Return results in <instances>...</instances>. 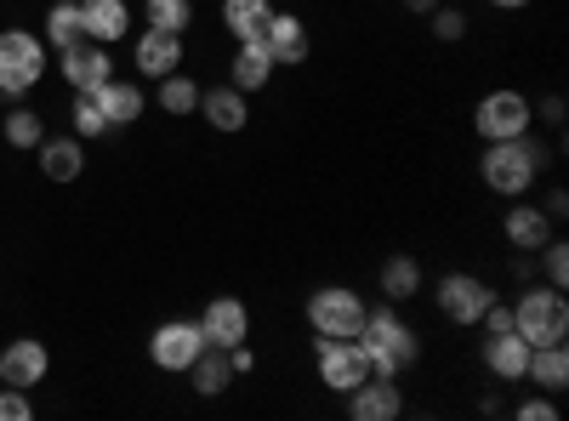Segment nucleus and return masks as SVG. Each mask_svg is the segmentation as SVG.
Returning a JSON list of instances; mask_svg holds the SVG:
<instances>
[{"label": "nucleus", "instance_id": "obj_1", "mask_svg": "<svg viewBox=\"0 0 569 421\" xmlns=\"http://www.w3.org/2000/svg\"><path fill=\"white\" fill-rule=\"evenodd\" d=\"M541 166H547V149H541V143H530V137H507V143H485L479 177L490 182V194L525 200V194L536 189Z\"/></svg>", "mask_w": 569, "mask_h": 421}, {"label": "nucleus", "instance_id": "obj_2", "mask_svg": "<svg viewBox=\"0 0 569 421\" xmlns=\"http://www.w3.org/2000/svg\"><path fill=\"white\" fill-rule=\"evenodd\" d=\"M359 348H365V359H370L376 377H405V370L421 359L416 331H410V324H405L393 308L365 313V324H359Z\"/></svg>", "mask_w": 569, "mask_h": 421}, {"label": "nucleus", "instance_id": "obj_3", "mask_svg": "<svg viewBox=\"0 0 569 421\" xmlns=\"http://www.w3.org/2000/svg\"><path fill=\"white\" fill-rule=\"evenodd\" d=\"M512 331L525 337L530 348H547V342H563L569 337V302L558 285H530L525 297L512 302Z\"/></svg>", "mask_w": 569, "mask_h": 421}, {"label": "nucleus", "instance_id": "obj_4", "mask_svg": "<svg viewBox=\"0 0 569 421\" xmlns=\"http://www.w3.org/2000/svg\"><path fill=\"white\" fill-rule=\"evenodd\" d=\"M536 126V103L525 98V91L512 86H496L479 98V109H472V131L485 137V143H507V137H530Z\"/></svg>", "mask_w": 569, "mask_h": 421}, {"label": "nucleus", "instance_id": "obj_5", "mask_svg": "<svg viewBox=\"0 0 569 421\" xmlns=\"http://www.w3.org/2000/svg\"><path fill=\"white\" fill-rule=\"evenodd\" d=\"M46 74V46L29 29H0V98H29Z\"/></svg>", "mask_w": 569, "mask_h": 421}, {"label": "nucleus", "instance_id": "obj_6", "mask_svg": "<svg viewBox=\"0 0 569 421\" xmlns=\"http://www.w3.org/2000/svg\"><path fill=\"white\" fill-rule=\"evenodd\" d=\"M313 364H319V382L330 393H348L365 377H376L365 348H359V337H313Z\"/></svg>", "mask_w": 569, "mask_h": 421}, {"label": "nucleus", "instance_id": "obj_7", "mask_svg": "<svg viewBox=\"0 0 569 421\" xmlns=\"http://www.w3.org/2000/svg\"><path fill=\"white\" fill-rule=\"evenodd\" d=\"M365 297L348 291V285H319L308 297V324H313V337H359V324H365Z\"/></svg>", "mask_w": 569, "mask_h": 421}, {"label": "nucleus", "instance_id": "obj_8", "mask_svg": "<svg viewBox=\"0 0 569 421\" xmlns=\"http://www.w3.org/2000/svg\"><path fill=\"white\" fill-rule=\"evenodd\" d=\"M496 302V291L485 285L479 273H445L439 279V313L450 324H479V313Z\"/></svg>", "mask_w": 569, "mask_h": 421}, {"label": "nucleus", "instance_id": "obj_9", "mask_svg": "<svg viewBox=\"0 0 569 421\" xmlns=\"http://www.w3.org/2000/svg\"><path fill=\"white\" fill-rule=\"evenodd\" d=\"M200 348H206L200 319H166L160 331L149 337V359H154L160 370H188V364L200 359Z\"/></svg>", "mask_w": 569, "mask_h": 421}, {"label": "nucleus", "instance_id": "obj_10", "mask_svg": "<svg viewBox=\"0 0 569 421\" xmlns=\"http://www.w3.org/2000/svg\"><path fill=\"white\" fill-rule=\"evenodd\" d=\"M200 337L206 348H240L251 337V308L240 297H211L200 313Z\"/></svg>", "mask_w": 569, "mask_h": 421}, {"label": "nucleus", "instance_id": "obj_11", "mask_svg": "<svg viewBox=\"0 0 569 421\" xmlns=\"http://www.w3.org/2000/svg\"><path fill=\"white\" fill-rule=\"evenodd\" d=\"M46 370H52V353H46V342H34V337H18V342L0 348V382L7 388L34 393V382H46Z\"/></svg>", "mask_w": 569, "mask_h": 421}, {"label": "nucleus", "instance_id": "obj_12", "mask_svg": "<svg viewBox=\"0 0 569 421\" xmlns=\"http://www.w3.org/2000/svg\"><path fill=\"white\" fill-rule=\"evenodd\" d=\"M342 399H348V415H353V421H393V415L405 410L399 377H365V382L348 388Z\"/></svg>", "mask_w": 569, "mask_h": 421}, {"label": "nucleus", "instance_id": "obj_13", "mask_svg": "<svg viewBox=\"0 0 569 421\" xmlns=\"http://www.w3.org/2000/svg\"><path fill=\"white\" fill-rule=\"evenodd\" d=\"M262 46H268V58L279 63V69H297V63H308V23L297 18V12H273L268 18V29H262Z\"/></svg>", "mask_w": 569, "mask_h": 421}, {"label": "nucleus", "instance_id": "obj_14", "mask_svg": "<svg viewBox=\"0 0 569 421\" xmlns=\"http://www.w3.org/2000/svg\"><path fill=\"white\" fill-rule=\"evenodd\" d=\"M58 69H63V80H69L74 91H98L103 80H114V58L103 52L98 40H80V46H69Z\"/></svg>", "mask_w": 569, "mask_h": 421}, {"label": "nucleus", "instance_id": "obj_15", "mask_svg": "<svg viewBox=\"0 0 569 421\" xmlns=\"http://www.w3.org/2000/svg\"><path fill=\"white\" fill-rule=\"evenodd\" d=\"M131 58H137V69L149 74V80H166V74H177V63H182V34L142 29L137 46H131Z\"/></svg>", "mask_w": 569, "mask_h": 421}, {"label": "nucleus", "instance_id": "obj_16", "mask_svg": "<svg viewBox=\"0 0 569 421\" xmlns=\"http://www.w3.org/2000/svg\"><path fill=\"white\" fill-rule=\"evenodd\" d=\"M200 114H206V126H211V131H222V137L246 131V120H251V109H246V91H240V86L200 91Z\"/></svg>", "mask_w": 569, "mask_h": 421}, {"label": "nucleus", "instance_id": "obj_17", "mask_svg": "<svg viewBox=\"0 0 569 421\" xmlns=\"http://www.w3.org/2000/svg\"><path fill=\"white\" fill-rule=\"evenodd\" d=\"M501 233H507V245H518V251H541L547 240H552V217H547V206H512L507 217H501Z\"/></svg>", "mask_w": 569, "mask_h": 421}, {"label": "nucleus", "instance_id": "obj_18", "mask_svg": "<svg viewBox=\"0 0 569 421\" xmlns=\"http://www.w3.org/2000/svg\"><path fill=\"white\" fill-rule=\"evenodd\" d=\"M80 29H86V40H98V46L126 40V29H131L126 0H80Z\"/></svg>", "mask_w": 569, "mask_h": 421}, {"label": "nucleus", "instance_id": "obj_19", "mask_svg": "<svg viewBox=\"0 0 569 421\" xmlns=\"http://www.w3.org/2000/svg\"><path fill=\"white\" fill-rule=\"evenodd\" d=\"M485 364H490V377H501V382H525V364H530V342L518 337V331L485 337Z\"/></svg>", "mask_w": 569, "mask_h": 421}, {"label": "nucleus", "instance_id": "obj_20", "mask_svg": "<svg viewBox=\"0 0 569 421\" xmlns=\"http://www.w3.org/2000/svg\"><path fill=\"white\" fill-rule=\"evenodd\" d=\"M273 58H268V46L262 40H240V52H233V69H228V86H240L246 91V98H251V91H262L268 80H273Z\"/></svg>", "mask_w": 569, "mask_h": 421}, {"label": "nucleus", "instance_id": "obj_21", "mask_svg": "<svg viewBox=\"0 0 569 421\" xmlns=\"http://www.w3.org/2000/svg\"><path fill=\"white\" fill-rule=\"evenodd\" d=\"M525 382H536L541 393H563V388H569V348H563V342L530 348V364H525Z\"/></svg>", "mask_w": 569, "mask_h": 421}, {"label": "nucleus", "instance_id": "obj_22", "mask_svg": "<svg viewBox=\"0 0 569 421\" xmlns=\"http://www.w3.org/2000/svg\"><path fill=\"white\" fill-rule=\"evenodd\" d=\"M182 377H194V393L200 399H217V393L233 388V359H228V348H200V359L188 364Z\"/></svg>", "mask_w": 569, "mask_h": 421}, {"label": "nucleus", "instance_id": "obj_23", "mask_svg": "<svg viewBox=\"0 0 569 421\" xmlns=\"http://www.w3.org/2000/svg\"><path fill=\"white\" fill-rule=\"evenodd\" d=\"M40 171L52 182H74L86 171V154H80V137H40Z\"/></svg>", "mask_w": 569, "mask_h": 421}, {"label": "nucleus", "instance_id": "obj_24", "mask_svg": "<svg viewBox=\"0 0 569 421\" xmlns=\"http://www.w3.org/2000/svg\"><path fill=\"white\" fill-rule=\"evenodd\" d=\"M91 98H98V109H103L109 126H131L142 109H149V103H142V91H137L131 80H103L98 91H91Z\"/></svg>", "mask_w": 569, "mask_h": 421}, {"label": "nucleus", "instance_id": "obj_25", "mask_svg": "<svg viewBox=\"0 0 569 421\" xmlns=\"http://www.w3.org/2000/svg\"><path fill=\"white\" fill-rule=\"evenodd\" d=\"M268 18H273V0H222V29L233 40H262Z\"/></svg>", "mask_w": 569, "mask_h": 421}, {"label": "nucleus", "instance_id": "obj_26", "mask_svg": "<svg viewBox=\"0 0 569 421\" xmlns=\"http://www.w3.org/2000/svg\"><path fill=\"white\" fill-rule=\"evenodd\" d=\"M376 285H382V297H388V302H410V297L421 291V262H416V257H388V262H382V279H376Z\"/></svg>", "mask_w": 569, "mask_h": 421}, {"label": "nucleus", "instance_id": "obj_27", "mask_svg": "<svg viewBox=\"0 0 569 421\" xmlns=\"http://www.w3.org/2000/svg\"><path fill=\"white\" fill-rule=\"evenodd\" d=\"M86 29H80V7H69V0H58L52 12H46V46H58V52H69V46H80Z\"/></svg>", "mask_w": 569, "mask_h": 421}, {"label": "nucleus", "instance_id": "obj_28", "mask_svg": "<svg viewBox=\"0 0 569 421\" xmlns=\"http://www.w3.org/2000/svg\"><path fill=\"white\" fill-rule=\"evenodd\" d=\"M160 109H166L171 120L200 114V86L188 80V74H166V80H160Z\"/></svg>", "mask_w": 569, "mask_h": 421}, {"label": "nucleus", "instance_id": "obj_29", "mask_svg": "<svg viewBox=\"0 0 569 421\" xmlns=\"http://www.w3.org/2000/svg\"><path fill=\"white\" fill-rule=\"evenodd\" d=\"M142 18H149V29L182 34L188 23H194V0H149V7H142Z\"/></svg>", "mask_w": 569, "mask_h": 421}, {"label": "nucleus", "instance_id": "obj_30", "mask_svg": "<svg viewBox=\"0 0 569 421\" xmlns=\"http://www.w3.org/2000/svg\"><path fill=\"white\" fill-rule=\"evenodd\" d=\"M69 120H74V137H80V143H91V137L114 131V126L103 120V109H98V98H91V91H74V109H69Z\"/></svg>", "mask_w": 569, "mask_h": 421}, {"label": "nucleus", "instance_id": "obj_31", "mask_svg": "<svg viewBox=\"0 0 569 421\" xmlns=\"http://www.w3.org/2000/svg\"><path fill=\"white\" fill-rule=\"evenodd\" d=\"M0 131H7V143H12V149H40L46 120H40V109H12Z\"/></svg>", "mask_w": 569, "mask_h": 421}, {"label": "nucleus", "instance_id": "obj_32", "mask_svg": "<svg viewBox=\"0 0 569 421\" xmlns=\"http://www.w3.org/2000/svg\"><path fill=\"white\" fill-rule=\"evenodd\" d=\"M427 18H433V40H445V46H456V40L467 34V12H456V7H445V0H439V7H433V12H427Z\"/></svg>", "mask_w": 569, "mask_h": 421}, {"label": "nucleus", "instance_id": "obj_33", "mask_svg": "<svg viewBox=\"0 0 569 421\" xmlns=\"http://www.w3.org/2000/svg\"><path fill=\"white\" fill-rule=\"evenodd\" d=\"M541 268H547V285H569V251H563V240H547L541 245Z\"/></svg>", "mask_w": 569, "mask_h": 421}, {"label": "nucleus", "instance_id": "obj_34", "mask_svg": "<svg viewBox=\"0 0 569 421\" xmlns=\"http://www.w3.org/2000/svg\"><path fill=\"white\" fill-rule=\"evenodd\" d=\"M29 415H34L29 393H23V388H7V382H0V421H29Z\"/></svg>", "mask_w": 569, "mask_h": 421}, {"label": "nucleus", "instance_id": "obj_35", "mask_svg": "<svg viewBox=\"0 0 569 421\" xmlns=\"http://www.w3.org/2000/svg\"><path fill=\"white\" fill-rule=\"evenodd\" d=\"M518 421H558V404H552V393H536V399H525L512 410Z\"/></svg>", "mask_w": 569, "mask_h": 421}, {"label": "nucleus", "instance_id": "obj_36", "mask_svg": "<svg viewBox=\"0 0 569 421\" xmlns=\"http://www.w3.org/2000/svg\"><path fill=\"white\" fill-rule=\"evenodd\" d=\"M547 126H563V98H558V91H547V98H541V109H536Z\"/></svg>", "mask_w": 569, "mask_h": 421}, {"label": "nucleus", "instance_id": "obj_37", "mask_svg": "<svg viewBox=\"0 0 569 421\" xmlns=\"http://www.w3.org/2000/svg\"><path fill=\"white\" fill-rule=\"evenodd\" d=\"M228 359H233V377H246V370L257 364V353H251L246 342H240V348H228Z\"/></svg>", "mask_w": 569, "mask_h": 421}, {"label": "nucleus", "instance_id": "obj_38", "mask_svg": "<svg viewBox=\"0 0 569 421\" xmlns=\"http://www.w3.org/2000/svg\"><path fill=\"white\" fill-rule=\"evenodd\" d=\"M547 217H552V222H558V217H569V194H563V189H552V194H547Z\"/></svg>", "mask_w": 569, "mask_h": 421}, {"label": "nucleus", "instance_id": "obj_39", "mask_svg": "<svg viewBox=\"0 0 569 421\" xmlns=\"http://www.w3.org/2000/svg\"><path fill=\"white\" fill-rule=\"evenodd\" d=\"M405 7H410V12H421V18H427V12H433V7H439V0H405Z\"/></svg>", "mask_w": 569, "mask_h": 421}, {"label": "nucleus", "instance_id": "obj_40", "mask_svg": "<svg viewBox=\"0 0 569 421\" xmlns=\"http://www.w3.org/2000/svg\"><path fill=\"white\" fill-rule=\"evenodd\" d=\"M490 7H501V12H518V7H530V0H490Z\"/></svg>", "mask_w": 569, "mask_h": 421}, {"label": "nucleus", "instance_id": "obj_41", "mask_svg": "<svg viewBox=\"0 0 569 421\" xmlns=\"http://www.w3.org/2000/svg\"><path fill=\"white\" fill-rule=\"evenodd\" d=\"M69 7H80V0H69Z\"/></svg>", "mask_w": 569, "mask_h": 421}]
</instances>
